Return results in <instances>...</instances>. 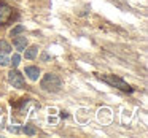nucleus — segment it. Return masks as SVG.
Here are the masks:
<instances>
[{
	"instance_id": "1",
	"label": "nucleus",
	"mask_w": 148,
	"mask_h": 138,
	"mask_svg": "<svg viewBox=\"0 0 148 138\" xmlns=\"http://www.w3.org/2000/svg\"><path fill=\"white\" fill-rule=\"evenodd\" d=\"M42 87L45 90H48V92H58V90L61 89V80H59V76H56V75L48 73L42 81Z\"/></svg>"
},
{
	"instance_id": "2",
	"label": "nucleus",
	"mask_w": 148,
	"mask_h": 138,
	"mask_svg": "<svg viewBox=\"0 0 148 138\" xmlns=\"http://www.w3.org/2000/svg\"><path fill=\"white\" fill-rule=\"evenodd\" d=\"M8 83H10L13 87L23 89V87H24V78H23V75H21L19 71L11 70L10 73H8Z\"/></svg>"
},
{
	"instance_id": "3",
	"label": "nucleus",
	"mask_w": 148,
	"mask_h": 138,
	"mask_svg": "<svg viewBox=\"0 0 148 138\" xmlns=\"http://www.w3.org/2000/svg\"><path fill=\"white\" fill-rule=\"evenodd\" d=\"M102 80L103 81H107V83H110L112 86H116V87H119L121 90H126V92H131V87L127 86V84L124 83L123 80H119V78H116V76H102Z\"/></svg>"
},
{
	"instance_id": "4",
	"label": "nucleus",
	"mask_w": 148,
	"mask_h": 138,
	"mask_svg": "<svg viewBox=\"0 0 148 138\" xmlns=\"http://www.w3.org/2000/svg\"><path fill=\"white\" fill-rule=\"evenodd\" d=\"M13 19V10L7 5H0V24L7 26V22Z\"/></svg>"
},
{
	"instance_id": "5",
	"label": "nucleus",
	"mask_w": 148,
	"mask_h": 138,
	"mask_svg": "<svg viewBox=\"0 0 148 138\" xmlns=\"http://www.w3.org/2000/svg\"><path fill=\"white\" fill-rule=\"evenodd\" d=\"M113 119V113L110 108H100L99 111H97V121L100 122V124H110Z\"/></svg>"
},
{
	"instance_id": "6",
	"label": "nucleus",
	"mask_w": 148,
	"mask_h": 138,
	"mask_svg": "<svg viewBox=\"0 0 148 138\" xmlns=\"http://www.w3.org/2000/svg\"><path fill=\"white\" fill-rule=\"evenodd\" d=\"M26 75L29 76L30 81H37L40 78V70L38 67H27L26 68Z\"/></svg>"
},
{
	"instance_id": "7",
	"label": "nucleus",
	"mask_w": 148,
	"mask_h": 138,
	"mask_svg": "<svg viewBox=\"0 0 148 138\" xmlns=\"http://www.w3.org/2000/svg\"><path fill=\"white\" fill-rule=\"evenodd\" d=\"M13 45L18 51H24L26 46H27V38L26 37H16V38L13 40Z\"/></svg>"
},
{
	"instance_id": "8",
	"label": "nucleus",
	"mask_w": 148,
	"mask_h": 138,
	"mask_svg": "<svg viewBox=\"0 0 148 138\" xmlns=\"http://www.w3.org/2000/svg\"><path fill=\"white\" fill-rule=\"evenodd\" d=\"M24 56H26V59H34L37 56V52H38V48L37 46H30L29 49H24Z\"/></svg>"
},
{
	"instance_id": "9",
	"label": "nucleus",
	"mask_w": 148,
	"mask_h": 138,
	"mask_svg": "<svg viewBox=\"0 0 148 138\" xmlns=\"http://www.w3.org/2000/svg\"><path fill=\"white\" fill-rule=\"evenodd\" d=\"M0 51L3 52V54H8V52L11 51V46L8 45L5 40H0Z\"/></svg>"
},
{
	"instance_id": "10",
	"label": "nucleus",
	"mask_w": 148,
	"mask_h": 138,
	"mask_svg": "<svg viewBox=\"0 0 148 138\" xmlns=\"http://www.w3.org/2000/svg\"><path fill=\"white\" fill-rule=\"evenodd\" d=\"M24 30H26V27H24V26H18V27H14V29L10 32V37H16L18 33H23Z\"/></svg>"
},
{
	"instance_id": "11",
	"label": "nucleus",
	"mask_w": 148,
	"mask_h": 138,
	"mask_svg": "<svg viewBox=\"0 0 148 138\" xmlns=\"http://www.w3.org/2000/svg\"><path fill=\"white\" fill-rule=\"evenodd\" d=\"M23 132H24L26 135H35V133H37V130L32 127V125H24V127H23Z\"/></svg>"
},
{
	"instance_id": "12",
	"label": "nucleus",
	"mask_w": 148,
	"mask_h": 138,
	"mask_svg": "<svg viewBox=\"0 0 148 138\" xmlns=\"http://www.w3.org/2000/svg\"><path fill=\"white\" fill-rule=\"evenodd\" d=\"M19 62H21V56L19 54H14L13 57L10 59V64H13V67H18V65H19Z\"/></svg>"
},
{
	"instance_id": "13",
	"label": "nucleus",
	"mask_w": 148,
	"mask_h": 138,
	"mask_svg": "<svg viewBox=\"0 0 148 138\" xmlns=\"http://www.w3.org/2000/svg\"><path fill=\"white\" fill-rule=\"evenodd\" d=\"M8 64H10V59L5 54H0V65H2V67H7Z\"/></svg>"
},
{
	"instance_id": "14",
	"label": "nucleus",
	"mask_w": 148,
	"mask_h": 138,
	"mask_svg": "<svg viewBox=\"0 0 148 138\" xmlns=\"http://www.w3.org/2000/svg\"><path fill=\"white\" fill-rule=\"evenodd\" d=\"M10 132H13V133H19V128H18V127H10Z\"/></svg>"
},
{
	"instance_id": "15",
	"label": "nucleus",
	"mask_w": 148,
	"mask_h": 138,
	"mask_svg": "<svg viewBox=\"0 0 148 138\" xmlns=\"http://www.w3.org/2000/svg\"><path fill=\"white\" fill-rule=\"evenodd\" d=\"M42 59H43V61H49V56L46 54V52H43V54H42Z\"/></svg>"
}]
</instances>
